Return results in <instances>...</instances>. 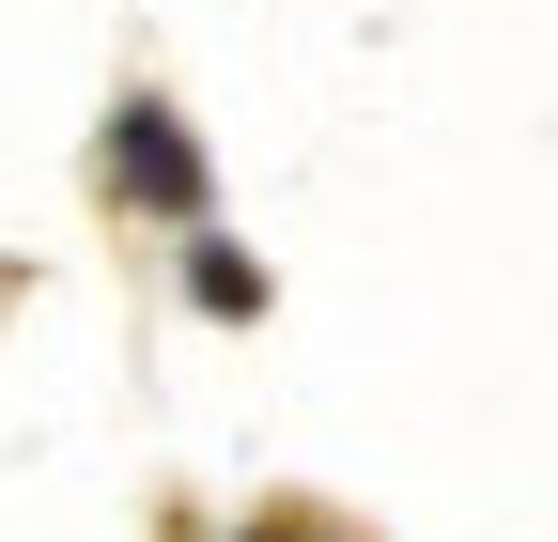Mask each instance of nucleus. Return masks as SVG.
<instances>
[{
  "instance_id": "f257e3e1",
  "label": "nucleus",
  "mask_w": 558,
  "mask_h": 542,
  "mask_svg": "<svg viewBox=\"0 0 558 542\" xmlns=\"http://www.w3.org/2000/svg\"><path fill=\"white\" fill-rule=\"evenodd\" d=\"M124 186H156V201H171V218H186V201H202V156L171 140V109H124Z\"/></svg>"
},
{
  "instance_id": "f03ea898",
  "label": "nucleus",
  "mask_w": 558,
  "mask_h": 542,
  "mask_svg": "<svg viewBox=\"0 0 558 542\" xmlns=\"http://www.w3.org/2000/svg\"><path fill=\"white\" fill-rule=\"evenodd\" d=\"M248 542H311V527H248Z\"/></svg>"
}]
</instances>
